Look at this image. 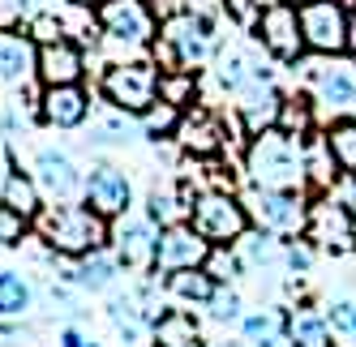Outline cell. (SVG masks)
<instances>
[{
  "instance_id": "cell-1",
  "label": "cell",
  "mask_w": 356,
  "mask_h": 347,
  "mask_svg": "<svg viewBox=\"0 0 356 347\" xmlns=\"http://www.w3.org/2000/svg\"><path fill=\"white\" fill-rule=\"evenodd\" d=\"M245 167H249L253 185H262V189L296 193L305 180H309L305 159L296 155V146H292V133H284V129H262V133H253Z\"/></svg>"
},
{
  "instance_id": "cell-2",
  "label": "cell",
  "mask_w": 356,
  "mask_h": 347,
  "mask_svg": "<svg viewBox=\"0 0 356 347\" xmlns=\"http://www.w3.org/2000/svg\"><path fill=\"white\" fill-rule=\"evenodd\" d=\"M39 236L52 244L56 253H95L99 244L108 240V228H104V214L99 210H86V206H56L39 214Z\"/></svg>"
},
{
  "instance_id": "cell-3",
  "label": "cell",
  "mask_w": 356,
  "mask_h": 347,
  "mask_svg": "<svg viewBox=\"0 0 356 347\" xmlns=\"http://www.w3.org/2000/svg\"><path fill=\"white\" fill-rule=\"evenodd\" d=\"M189 223L207 236L211 244H227V240H241L245 228H249V214L245 206L236 202L232 193H223V189H211V193H202L193 210H189Z\"/></svg>"
},
{
  "instance_id": "cell-4",
  "label": "cell",
  "mask_w": 356,
  "mask_h": 347,
  "mask_svg": "<svg viewBox=\"0 0 356 347\" xmlns=\"http://www.w3.org/2000/svg\"><path fill=\"white\" fill-rule=\"evenodd\" d=\"M159 78L150 65H112L104 73V94L116 112H150Z\"/></svg>"
},
{
  "instance_id": "cell-5",
  "label": "cell",
  "mask_w": 356,
  "mask_h": 347,
  "mask_svg": "<svg viewBox=\"0 0 356 347\" xmlns=\"http://www.w3.org/2000/svg\"><path fill=\"white\" fill-rule=\"evenodd\" d=\"M300 31L314 52H343L348 47V9L339 0H314L300 5Z\"/></svg>"
},
{
  "instance_id": "cell-6",
  "label": "cell",
  "mask_w": 356,
  "mask_h": 347,
  "mask_svg": "<svg viewBox=\"0 0 356 347\" xmlns=\"http://www.w3.org/2000/svg\"><path fill=\"white\" fill-rule=\"evenodd\" d=\"M95 22H99V31L108 39H116V43H146L150 31H155L150 9L142 0H99Z\"/></svg>"
},
{
  "instance_id": "cell-7",
  "label": "cell",
  "mask_w": 356,
  "mask_h": 347,
  "mask_svg": "<svg viewBox=\"0 0 356 347\" xmlns=\"http://www.w3.org/2000/svg\"><path fill=\"white\" fill-rule=\"evenodd\" d=\"M211 257V240L202 236L193 223H172V228L159 232V257L155 270H185V266H207Z\"/></svg>"
},
{
  "instance_id": "cell-8",
  "label": "cell",
  "mask_w": 356,
  "mask_h": 347,
  "mask_svg": "<svg viewBox=\"0 0 356 347\" xmlns=\"http://www.w3.org/2000/svg\"><path fill=\"white\" fill-rule=\"evenodd\" d=\"M258 35L266 43V52L279 56V60H296L300 56V47H305V31H300V9L296 5H270L262 9L258 17Z\"/></svg>"
},
{
  "instance_id": "cell-9",
  "label": "cell",
  "mask_w": 356,
  "mask_h": 347,
  "mask_svg": "<svg viewBox=\"0 0 356 347\" xmlns=\"http://www.w3.org/2000/svg\"><path fill=\"white\" fill-rule=\"evenodd\" d=\"M163 39L181 52V60L185 65H197L202 56L211 52V22L202 17V13H168V22H163Z\"/></svg>"
},
{
  "instance_id": "cell-10",
  "label": "cell",
  "mask_w": 356,
  "mask_h": 347,
  "mask_svg": "<svg viewBox=\"0 0 356 347\" xmlns=\"http://www.w3.org/2000/svg\"><path fill=\"white\" fill-rule=\"evenodd\" d=\"M253 219L262 223L266 232H300L305 228V210L292 193L284 189H253Z\"/></svg>"
},
{
  "instance_id": "cell-11",
  "label": "cell",
  "mask_w": 356,
  "mask_h": 347,
  "mask_svg": "<svg viewBox=\"0 0 356 347\" xmlns=\"http://www.w3.org/2000/svg\"><path fill=\"white\" fill-rule=\"evenodd\" d=\"M129 197H134V189L124 180V171H116V167L90 171V180H86V206L90 210H99L104 219H116V214L129 210Z\"/></svg>"
},
{
  "instance_id": "cell-12",
  "label": "cell",
  "mask_w": 356,
  "mask_h": 347,
  "mask_svg": "<svg viewBox=\"0 0 356 347\" xmlns=\"http://www.w3.org/2000/svg\"><path fill=\"white\" fill-rule=\"evenodd\" d=\"M305 232H309V240H322V244H335V249H348L352 236H356V219L348 214V206L314 202V206H309V219H305Z\"/></svg>"
},
{
  "instance_id": "cell-13",
  "label": "cell",
  "mask_w": 356,
  "mask_h": 347,
  "mask_svg": "<svg viewBox=\"0 0 356 347\" xmlns=\"http://www.w3.org/2000/svg\"><path fill=\"white\" fill-rule=\"evenodd\" d=\"M35 180H39V189L52 197V202H69V197H78V189H82L78 167H73L60 151H39V159H35Z\"/></svg>"
},
{
  "instance_id": "cell-14",
  "label": "cell",
  "mask_w": 356,
  "mask_h": 347,
  "mask_svg": "<svg viewBox=\"0 0 356 347\" xmlns=\"http://www.w3.org/2000/svg\"><path fill=\"white\" fill-rule=\"evenodd\" d=\"M90 112V94L78 86V82H69V86H47L43 94V116H47V125H56V129H78L82 120Z\"/></svg>"
},
{
  "instance_id": "cell-15",
  "label": "cell",
  "mask_w": 356,
  "mask_h": 347,
  "mask_svg": "<svg viewBox=\"0 0 356 347\" xmlns=\"http://www.w3.org/2000/svg\"><path fill=\"white\" fill-rule=\"evenodd\" d=\"M82 52L73 47L69 39H60V43H43L39 47V78H43V86H69V82H78L82 78Z\"/></svg>"
},
{
  "instance_id": "cell-16",
  "label": "cell",
  "mask_w": 356,
  "mask_h": 347,
  "mask_svg": "<svg viewBox=\"0 0 356 347\" xmlns=\"http://www.w3.org/2000/svg\"><path fill=\"white\" fill-rule=\"evenodd\" d=\"M309 78L318 86V99L326 108H335V112H348L356 108V78L348 69H330V65H309Z\"/></svg>"
},
{
  "instance_id": "cell-17",
  "label": "cell",
  "mask_w": 356,
  "mask_h": 347,
  "mask_svg": "<svg viewBox=\"0 0 356 347\" xmlns=\"http://www.w3.org/2000/svg\"><path fill=\"white\" fill-rule=\"evenodd\" d=\"M120 257L124 266H134V270H150L159 257V232L150 228V223H124L120 228Z\"/></svg>"
},
{
  "instance_id": "cell-18",
  "label": "cell",
  "mask_w": 356,
  "mask_h": 347,
  "mask_svg": "<svg viewBox=\"0 0 356 347\" xmlns=\"http://www.w3.org/2000/svg\"><path fill=\"white\" fill-rule=\"evenodd\" d=\"M176 137H181L185 151H193V155H215L219 146L227 142L223 129H219V120H215L211 112H193V116H185L181 125H176Z\"/></svg>"
},
{
  "instance_id": "cell-19",
  "label": "cell",
  "mask_w": 356,
  "mask_h": 347,
  "mask_svg": "<svg viewBox=\"0 0 356 347\" xmlns=\"http://www.w3.org/2000/svg\"><path fill=\"white\" fill-rule=\"evenodd\" d=\"M31 69H39V52L31 35H0V78L22 82Z\"/></svg>"
},
{
  "instance_id": "cell-20",
  "label": "cell",
  "mask_w": 356,
  "mask_h": 347,
  "mask_svg": "<svg viewBox=\"0 0 356 347\" xmlns=\"http://www.w3.org/2000/svg\"><path fill=\"white\" fill-rule=\"evenodd\" d=\"M168 291L181 296V301H193V305H211L215 279H211L207 266H185V270H172L168 275Z\"/></svg>"
},
{
  "instance_id": "cell-21",
  "label": "cell",
  "mask_w": 356,
  "mask_h": 347,
  "mask_svg": "<svg viewBox=\"0 0 356 347\" xmlns=\"http://www.w3.org/2000/svg\"><path fill=\"white\" fill-rule=\"evenodd\" d=\"M279 112H284V103H279V94L275 90H258L253 86L249 94H245V103H241V116H245V125H249V133H262V129H275V120H279Z\"/></svg>"
},
{
  "instance_id": "cell-22",
  "label": "cell",
  "mask_w": 356,
  "mask_h": 347,
  "mask_svg": "<svg viewBox=\"0 0 356 347\" xmlns=\"http://www.w3.org/2000/svg\"><path fill=\"white\" fill-rule=\"evenodd\" d=\"M155 347H202L197 321L189 313H163L155 321Z\"/></svg>"
},
{
  "instance_id": "cell-23",
  "label": "cell",
  "mask_w": 356,
  "mask_h": 347,
  "mask_svg": "<svg viewBox=\"0 0 356 347\" xmlns=\"http://www.w3.org/2000/svg\"><path fill=\"white\" fill-rule=\"evenodd\" d=\"M219 82L227 90H245V82H266V69H258L241 47H223L219 56Z\"/></svg>"
},
{
  "instance_id": "cell-24",
  "label": "cell",
  "mask_w": 356,
  "mask_h": 347,
  "mask_svg": "<svg viewBox=\"0 0 356 347\" xmlns=\"http://www.w3.org/2000/svg\"><path fill=\"white\" fill-rule=\"evenodd\" d=\"M39 180H31V176H22V171H9L5 176V185H0V202L5 206H13V210H22L26 219H35L39 214Z\"/></svg>"
},
{
  "instance_id": "cell-25",
  "label": "cell",
  "mask_w": 356,
  "mask_h": 347,
  "mask_svg": "<svg viewBox=\"0 0 356 347\" xmlns=\"http://www.w3.org/2000/svg\"><path fill=\"white\" fill-rule=\"evenodd\" d=\"M31 309V287L17 270H0V313L5 317H17Z\"/></svg>"
},
{
  "instance_id": "cell-26",
  "label": "cell",
  "mask_w": 356,
  "mask_h": 347,
  "mask_svg": "<svg viewBox=\"0 0 356 347\" xmlns=\"http://www.w3.org/2000/svg\"><path fill=\"white\" fill-rule=\"evenodd\" d=\"M326 146H330V155H335V163L348 171V176H356V120H343V125L330 129Z\"/></svg>"
},
{
  "instance_id": "cell-27",
  "label": "cell",
  "mask_w": 356,
  "mask_h": 347,
  "mask_svg": "<svg viewBox=\"0 0 356 347\" xmlns=\"http://www.w3.org/2000/svg\"><path fill=\"white\" fill-rule=\"evenodd\" d=\"M236 244H241V262L245 266H275L279 262V244L266 232H245Z\"/></svg>"
},
{
  "instance_id": "cell-28",
  "label": "cell",
  "mask_w": 356,
  "mask_h": 347,
  "mask_svg": "<svg viewBox=\"0 0 356 347\" xmlns=\"http://www.w3.org/2000/svg\"><path fill=\"white\" fill-rule=\"evenodd\" d=\"M65 17L56 13V5H39V13L31 17V39L43 47V43H60L65 39Z\"/></svg>"
},
{
  "instance_id": "cell-29",
  "label": "cell",
  "mask_w": 356,
  "mask_h": 347,
  "mask_svg": "<svg viewBox=\"0 0 356 347\" xmlns=\"http://www.w3.org/2000/svg\"><path fill=\"white\" fill-rule=\"evenodd\" d=\"M159 99L172 103V108L189 103V99H193V73L189 69H168L163 78H159Z\"/></svg>"
},
{
  "instance_id": "cell-30",
  "label": "cell",
  "mask_w": 356,
  "mask_h": 347,
  "mask_svg": "<svg viewBox=\"0 0 356 347\" xmlns=\"http://www.w3.org/2000/svg\"><path fill=\"white\" fill-rule=\"evenodd\" d=\"M288 339H292V347H326V321L314 313H296Z\"/></svg>"
},
{
  "instance_id": "cell-31",
  "label": "cell",
  "mask_w": 356,
  "mask_h": 347,
  "mask_svg": "<svg viewBox=\"0 0 356 347\" xmlns=\"http://www.w3.org/2000/svg\"><path fill=\"white\" fill-rule=\"evenodd\" d=\"M112 279H116V262L104 257V253H90V257L82 262V270H78V283H86L90 291H104Z\"/></svg>"
},
{
  "instance_id": "cell-32",
  "label": "cell",
  "mask_w": 356,
  "mask_h": 347,
  "mask_svg": "<svg viewBox=\"0 0 356 347\" xmlns=\"http://www.w3.org/2000/svg\"><path fill=\"white\" fill-rule=\"evenodd\" d=\"M335 155H330V146L326 142H309V155H305V171H309V180L318 185H330L335 180Z\"/></svg>"
},
{
  "instance_id": "cell-33",
  "label": "cell",
  "mask_w": 356,
  "mask_h": 347,
  "mask_svg": "<svg viewBox=\"0 0 356 347\" xmlns=\"http://www.w3.org/2000/svg\"><path fill=\"white\" fill-rule=\"evenodd\" d=\"M108 313H112V326L124 335V343H134V339H138V330H142V321H138V305H134V301H112V305H108Z\"/></svg>"
},
{
  "instance_id": "cell-34",
  "label": "cell",
  "mask_w": 356,
  "mask_h": 347,
  "mask_svg": "<svg viewBox=\"0 0 356 347\" xmlns=\"http://www.w3.org/2000/svg\"><path fill=\"white\" fill-rule=\"evenodd\" d=\"M185 210H193V206H181L176 197H168V193H150V223H185Z\"/></svg>"
},
{
  "instance_id": "cell-35",
  "label": "cell",
  "mask_w": 356,
  "mask_h": 347,
  "mask_svg": "<svg viewBox=\"0 0 356 347\" xmlns=\"http://www.w3.org/2000/svg\"><path fill=\"white\" fill-rule=\"evenodd\" d=\"M22 236H26V214L0 202V244L13 249V244H22Z\"/></svg>"
},
{
  "instance_id": "cell-36",
  "label": "cell",
  "mask_w": 356,
  "mask_h": 347,
  "mask_svg": "<svg viewBox=\"0 0 356 347\" xmlns=\"http://www.w3.org/2000/svg\"><path fill=\"white\" fill-rule=\"evenodd\" d=\"M176 125H181V116H176V108H172V103H159V112H150V120H146V133L159 142V133H172Z\"/></svg>"
},
{
  "instance_id": "cell-37",
  "label": "cell",
  "mask_w": 356,
  "mask_h": 347,
  "mask_svg": "<svg viewBox=\"0 0 356 347\" xmlns=\"http://www.w3.org/2000/svg\"><path fill=\"white\" fill-rule=\"evenodd\" d=\"M279 120H284V133H305L309 129V108H305L300 99H292V103H284Z\"/></svg>"
},
{
  "instance_id": "cell-38",
  "label": "cell",
  "mask_w": 356,
  "mask_h": 347,
  "mask_svg": "<svg viewBox=\"0 0 356 347\" xmlns=\"http://www.w3.org/2000/svg\"><path fill=\"white\" fill-rule=\"evenodd\" d=\"M26 13H31V0H0V35H9L13 26H22Z\"/></svg>"
},
{
  "instance_id": "cell-39",
  "label": "cell",
  "mask_w": 356,
  "mask_h": 347,
  "mask_svg": "<svg viewBox=\"0 0 356 347\" xmlns=\"http://www.w3.org/2000/svg\"><path fill=\"white\" fill-rule=\"evenodd\" d=\"M211 313H215V321H236V317H241L236 291H215V296H211Z\"/></svg>"
},
{
  "instance_id": "cell-40",
  "label": "cell",
  "mask_w": 356,
  "mask_h": 347,
  "mask_svg": "<svg viewBox=\"0 0 356 347\" xmlns=\"http://www.w3.org/2000/svg\"><path fill=\"white\" fill-rule=\"evenodd\" d=\"M245 330H249V339H266V335H279V313H258V317H249L245 321Z\"/></svg>"
},
{
  "instance_id": "cell-41",
  "label": "cell",
  "mask_w": 356,
  "mask_h": 347,
  "mask_svg": "<svg viewBox=\"0 0 356 347\" xmlns=\"http://www.w3.org/2000/svg\"><path fill=\"white\" fill-rule=\"evenodd\" d=\"M330 326L356 339V305H335V309H330Z\"/></svg>"
},
{
  "instance_id": "cell-42",
  "label": "cell",
  "mask_w": 356,
  "mask_h": 347,
  "mask_svg": "<svg viewBox=\"0 0 356 347\" xmlns=\"http://www.w3.org/2000/svg\"><path fill=\"white\" fill-rule=\"evenodd\" d=\"M120 137H129V125H124L120 116H112V120H104V125H99V137H95V142H120Z\"/></svg>"
},
{
  "instance_id": "cell-43",
  "label": "cell",
  "mask_w": 356,
  "mask_h": 347,
  "mask_svg": "<svg viewBox=\"0 0 356 347\" xmlns=\"http://www.w3.org/2000/svg\"><path fill=\"white\" fill-rule=\"evenodd\" d=\"M207 270H211V279H227V275L236 270V262L223 257V253H211V257H207Z\"/></svg>"
},
{
  "instance_id": "cell-44",
  "label": "cell",
  "mask_w": 356,
  "mask_h": 347,
  "mask_svg": "<svg viewBox=\"0 0 356 347\" xmlns=\"http://www.w3.org/2000/svg\"><path fill=\"white\" fill-rule=\"evenodd\" d=\"M288 266L292 270H309V249H300V244H296V249H288Z\"/></svg>"
},
{
  "instance_id": "cell-45",
  "label": "cell",
  "mask_w": 356,
  "mask_h": 347,
  "mask_svg": "<svg viewBox=\"0 0 356 347\" xmlns=\"http://www.w3.org/2000/svg\"><path fill=\"white\" fill-rule=\"evenodd\" d=\"M60 347H86V343H82L78 330H65V335H60Z\"/></svg>"
},
{
  "instance_id": "cell-46",
  "label": "cell",
  "mask_w": 356,
  "mask_h": 347,
  "mask_svg": "<svg viewBox=\"0 0 356 347\" xmlns=\"http://www.w3.org/2000/svg\"><path fill=\"white\" fill-rule=\"evenodd\" d=\"M262 347H292V339H284V335H266Z\"/></svg>"
},
{
  "instance_id": "cell-47",
  "label": "cell",
  "mask_w": 356,
  "mask_h": 347,
  "mask_svg": "<svg viewBox=\"0 0 356 347\" xmlns=\"http://www.w3.org/2000/svg\"><path fill=\"white\" fill-rule=\"evenodd\" d=\"M348 47L356 52V17H348Z\"/></svg>"
},
{
  "instance_id": "cell-48",
  "label": "cell",
  "mask_w": 356,
  "mask_h": 347,
  "mask_svg": "<svg viewBox=\"0 0 356 347\" xmlns=\"http://www.w3.org/2000/svg\"><path fill=\"white\" fill-rule=\"evenodd\" d=\"M253 5H258V9H270V5H279V0H253Z\"/></svg>"
},
{
  "instance_id": "cell-49",
  "label": "cell",
  "mask_w": 356,
  "mask_h": 347,
  "mask_svg": "<svg viewBox=\"0 0 356 347\" xmlns=\"http://www.w3.org/2000/svg\"><path fill=\"white\" fill-rule=\"evenodd\" d=\"M69 5H78V9H86V5H90V0H69Z\"/></svg>"
},
{
  "instance_id": "cell-50",
  "label": "cell",
  "mask_w": 356,
  "mask_h": 347,
  "mask_svg": "<svg viewBox=\"0 0 356 347\" xmlns=\"http://www.w3.org/2000/svg\"><path fill=\"white\" fill-rule=\"evenodd\" d=\"M292 5H296V9H300V5H314V0H292Z\"/></svg>"
},
{
  "instance_id": "cell-51",
  "label": "cell",
  "mask_w": 356,
  "mask_h": 347,
  "mask_svg": "<svg viewBox=\"0 0 356 347\" xmlns=\"http://www.w3.org/2000/svg\"><path fill=\"white\" fill-rule=\"evenodd\" d=\"M155 5H176V0H155Z\"/></svg>"
},
{
  "instance_id": "cell-52",
  "label": "cell",
  "mask_w": 356,
  "mask_h": 347,
  "mask_svg": "<svg viewBox=\"0 0 356 347\" xmlns=\"http://www.w3.org/2000/svg\"><path fill=\"white\" fill-rule=\"evenodd\" d=\"M0 335H9V330H5V326H0Z\"/></svg>"
},
{
  "instance_id": "cell-53",
  "label": "cell",
  "mask_w": 356,
  "mask_h": 347,
  "mask_svg": "<svg viewBox=\"0 0 356 347\" xmlns=\"http://www.w3.org/2000/svg\"><path fill=\"white\" fill-rule=\"evenodd\" d=\"M227 347H241V343H227Z\"/></svg>"
},
{
  "instance_id": "cell-54",
  "label": "cell",
  "mask_w": 356,
  "mask_h": 347,
  "mask_svg": "<svg viewBox=\"0 0 356 347\" xmlns=\"http://www.w3.org/2000/svg\"><path fill=\"white\" fill-rule=\"evenodd\" d=\"M352 219H356V214H352Z\"/></svg>"
}]
</instances>
